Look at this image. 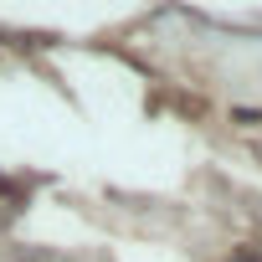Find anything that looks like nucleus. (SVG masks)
Wrapping results in <instances>:
<instances>
[{"instance_id":"f257e3e1","label":"nucleus","mask_w":262,"mask_h":262,"mask_svg":"<svg viewBox=\"0 0 262 262\" xmlns=\"http://www.w3.org/2000/svg\"><path fill=\"white\" fill-rule=\"evenodd\" d=\"M236 262H262V252H236Z\"/></svg>"}]
</instances>
